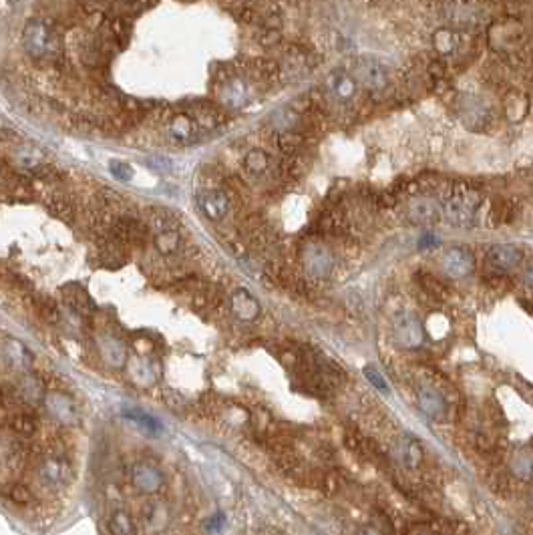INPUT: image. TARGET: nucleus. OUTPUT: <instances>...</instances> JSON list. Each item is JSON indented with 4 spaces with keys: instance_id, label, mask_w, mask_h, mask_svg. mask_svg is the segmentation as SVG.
I'll return each mask as SVG.
<instances>
[{
    "instance_id": "1",
    "label": "nucleus",
    "mask_w": 533,
    "mask_h": 535,
    "mask_svg": "<svg viewBox=\"0 0 533 535\" xmlns=\"http://www.w3.org/2000/svg\"><path fill=\"white\" fill-rule=\"evenodd\" d=\"M23 47H25L28 57H32L35 61H40L44 57L59 52V39L47 20L32 18L25 25V30H23Z\"/></svg>"
},
{
    "instance_id": "2",
    "label": "nucleus",
    "mask_w": 533,
    "mask_h": 535,
    "mask_svg": "<svg viewBox=\"0 0 533 535\" xmlns=\"http://www.w3.org/2000/svg\"><path fill=\"white\" fill-rule=\"evenodd\" d=\"M354 81L366 91L385 93L390 85V71L385 63L373 57H362L354 65Z\"/></svg>"
},
{
    "instance_id": "3",
    "label": "nucleus",
    "mask_w": 533,
    "mask_h": 535,
    "mask_svg": "<svg viewBox=\"0 0 533 535\" xmlns=\"http://www.w3.org/2000/svg\"><path fill=\"white\" fill-rule=\"evenodd\" d=\"M479 194H475L471 189H457L447 199L445 211H447V216H449L451 222L467 223L475 218V213L479 209Z\"/></svg>"
},
{
    "instance_id": "4",
    "label": "nucleus",
    "mask_w": 533,
    "mask_h": 535,
    "mask_svg": "<svg viewBox=\"0 0 533 535\" xmlns=\"http://www.w3.org/2000/svg\"><path fill=\"white\" fill-rule=\"evenodd\" d=\"M131 485L143 495H155L163 487V473L153 461H139L131 467Z\"/></svg>"
},
{
    "instance_id": "5",
    "label": "nucleus",
    "mask_w": 533,
    "mask_h": 535,
    "mask_svg": "<svg viewBox=\"0 0 533 535\" xmlns=\"http://www.w3.org/2000/svg\"><path fill=\"white\" fill-rule=\"evenodd\" d=\"M167 133L172 137V141L179 145H191L193 141H198L201 135V127L198 123V119L193 117L191 113L179 111L172 115V119L167 121Z\"/></svg>"
},
{
    "instance_id": "6",
    "label": "nucleus",
    "mask_w": 533,
    "mask_h": 535,
    "mask_svg": "<svg viewBox=\"0 0 533 535\" xmlns=\"http://www.w3.org/2000/svg\"><path fill=\"white\" fill-rule=\"evenodd\" d=\"M139 517H141V525L145 527L147 534H163L167 529L169 522H172L169 507L160 499L145 501L141 511H139Z\"/></svg>"
},
{
    "instance_id": "7",
    "label": "nucleus",
    "mask_w": 533,
    "mask_h": 535,
    "mask_svg": "<svg viewBox=\"0 0 533 535\" xmlns=\"http://www.w3.org/2000/svg\"><path fill=\"white\" fill-rule=\"evenodd\" d=\"M196 199L201 213L212 222H222L229 211V197L222 189H201Z\"/></svg>"
},
{
    "instance_id": "8",
    "label": "nucleus",
    "mask_w": 533,
    "mask_h": 535,
    "mask_svg": "<svg viewBox=\"0 0 533 535\" xmlns=\"http://www.w3.org/2000/svg\"><path fill=\"white\" fill-rule=\"evenodd\" d=\"M40 479L51 487H63L71 477V465L63 455H49L40 461L39 465Z\"/></svg>"
},
{
    "instance_id": "9",
    "label": "nucleus",
    "mask_w": 533,
    "mask_h": 535,
    "mask_svg": "<svg viewBox=\"0 0 533 535\" xmlns=\"http://www.w3.org/2000/svg\"><path fill=\"white\" fill-rule=\"evenodd\" d=\"M147 235V228L137 220H117L111 223V240L127 249L129 246H137L143 242Z\"/></svg>"
},
{
    "instance_id": "10",
    "label": "nucleus",
    "mask_w": 533,
    "mask_h": 535,
    "mask_svg": "<svg viewBox=\"0 0 533 535\" xmlns=\"http://www.w3.org/2000/svg\"><path fill=\"white\" fill-rule=\"evenodd\" d=\"M44 405L49 408L51 417L61 423V425H77L79 423V413L75 403L65 396L63 392H49L44 396Z\"/></svg>"
},
{
    "instance_id": "11",
    "label": "nucleus",
    "mask_w": 533,
    "mask_h": 535,
    "mask_svg": "<svg viewBox=\"0 0 533 535\" xmlns=\"http://www.w3.org/2000/svg\"><path fill=\"white\" fill-rule=\"evenodd\" d=\"M304 266L312 276H328L333 272L334 258L330 249L322 244H310L304 252Z\"/></svg>"
},
{
    "instance_id": "12",
    "label": "nucleus",
    "mask_w": 533,
    "mask_h": 535,
    "mask_svg": "<svg viewBox=\"0 0 533 535\" xmlns=\"http://www.w3.org/2000/svg\"><path fill=\"white\" fill-rule=\"evenodd\" d=\"M395 339L405 348H417L423 342V327H421V322L414 316H411V314L399 318L397 324H395Z\"/></svg>"
},
{
    "instance_id": "13",
    "label": "nucleus",
    "mask_w": 533,
    "mask_h": 535,
    "mask_svg": "<svg viewBox=\"0 0 533 535\" xmlns=\"http://www.w3.org/2000/svg\"><path fill=\"white\" fill-rule=\"evenodd\" d=\"M443 270L453 278H465L473 272V256L467 248H451L443 258Z\"/></svg>"
},
{
    "instance_id": "14",
    "label": "nucleus",
    "mask_w": 533,
    "mask_h": 535,
    "mask_svg": "<svg viewBox=\"0 0 533 535\" xmlns=\"http://www.w3.org/2000/svg\"><path fill=\"white\" fill-rule=\"evenodd\" d=\"M487 260L491 266H495L497 270H513L517 268L521 261V252L515 246H509V244H497V246H491L489 252H487Z\"/></svg>"
},
{
    "instance_id": "15",
    "label": "nucleus",
    "mask_w": 533,
    "mask_h": 535,
    "mask_svg": "<svg viewBox=\"0 0 533 535\" xmlns=\"http://www.w3.org/2000/svg\"><path fill=\"white\" fill-rule=\"evenodd\" d=\"M232 312L236 314L238 320H244V322H252L258 318L260 314V304L253 298L252 294L248 290H236L234 296H232Z\"/></svg>"
},
{
    "instance_id": "16",
    "label": "nucleus",
    "mask_w": 533,
    "mask_h": 535,
    "mask_svg": "<svg viewBox=\"0 0 533 535\" xmlns=\"http://www.w3.org/2000/svg\"><path fill=\"white\" fill-rule=\"evenodd\" d=\"M419 406H421V411H423L425 415L435 418V421H439V418H443L447 415V403H445V399H443L435 389H429V387H421V389H419Z\"/></svg>"
},
{
    "instance_id": "17",
    "label": "nucleus",
    "mask_w": 533,
    "mask_h": 535,
    "mask_svg": "<svg viewBox=\"0 0 533 535\" xmlns=\"http://www.w3.org/2000/svg\"><path fill=\"white\" fill-rule=\"evenodd\" d=\"M222 103L227 109H241L248 103V87L241 78L234 77L222 85Z\"/></svg>"
},
{
    "instance_id": "18",
    "label": "nucleus",
    "mask_w": 533,
    "mask_h": 535,
    "mask_svg": "<svg viewBox=\"0 0 533 535\" xmlns=\"http://www.w3.org/2000/svg\"><path fill=\"white\" fill-rule=\"evenodd\" d=\"M441 209L439 204L431 197H421V199H414L409 208V218L413 220L414 223H433L439 220Z\"/></svg>"
},
{
    "instance_id": "19",
    "label": "nucleus",
    "mask_w": 533,
    "mask_h": 535,
    "mask_svg": "<svg viewBox=\"0 0 533 535\" xmlns=\"http://www.w3.org/2000/svg\"><path fill=\"white\" fill-rule=\"evenodd\" d=\"M397 453L402 465L409 469H419L423 463V447L413 437H400V441L397 443Z\"/></svg>"
},
{
    "instance_id": "20",
    "label": "nucleus",
    "mask_w": 533,
    "mask_h": 535,
    "mask_svg": "<svg viewBox=\"0 0 533 535\" xmlns=\"http://www.w3.org/2000/svg\"><path fill=\"white\" fill-rule=\"evenodd\" d=\"M357 87L359 85H357L354 77H350L348 73H342V71H336L328 78V89L338 101H350L357 95Z\"/></svg>"
},
{
    "instance_id": "21",
    "label": "nucleus",
    "mask_w": 533,
    "mask_h": 535,
    "mask_svg": "<svg viewBox=\"0 0 533 535\" xmlns=\"http://www.w3.org/2000/svg\"><path fill=\"white\" fill-rule=\"evenodd\" d=\"M461 115L467 121V125H481L487 119V111H485V105L481 103L479 99L467 97L463 105H461Z\"/></svg>"
},
{
    "instance_id": "22",
    "label": "nucleus",
    "mask_w": 533,
    "mask_h": 535,
    "mask_svg": "<svg viewBox=\"0 0 533 535\" xmlns=\"http://www.w3.org/2000/svg\"><path fill=\"white\" fill-rule=\"evenodd\" d=\"M109 534L111 535H135L137 527H135L133 517L127 511H115L109 519Z\"/></svg>"
},
{
    "instance_id": "23",
    "label": "nucleus",
    "mask_w": 533,
    "mask_h": 535,
    "mask_svg": "<svg viewBox=\"0 0 533 535\" xmlns=\"http://www.w3.org/2000/svg\"><path fill=\"white\" fill-rule=\"evenodd\" d=\"M155 249L160 252L161 256H174L175 252L181 246V237L177 234V230H169V232H160L153 240Z\"/></svg>"
},
{
    "instance_id": "24",
    "label": "nucleus",
    "mask_w": 533,
    "mask_h": 535,
    "mask_svg": "<svg viewBox=\"0 0 533 535\" xmlns=\"http://www.w3.org/2000/svg\"><path fill=\"white\" fill-rule=\"evenodd\" d=\"M268 165H270V157H268L266 151H262V149H252L246 159H244V167L248 173H252V175H260V173H264L268 170Z\"/></svg>"
},
{
    "instance_id": "25",
    "label": "nucleus",
    "mask_w": 533,
    "mask_h": 535,
    "mask_svg": "<svg viewBox=\"0 0 533 535\" xmlns=\"http://www.w3.org/2000/svg\"><path fill=\"white\" fill-rule=\"evenodd\" d=\"M49 211L53 213L54 218L63 220V222L71 223L75 220V208L73 204L68 201L67 197H53L49 199Z\"/></svg>"
},
{
    "instance_id": "26",
    "label": "nucleus",
    "mask_w": 533,
    "mask_h": 535,
    "mask_svg": "<svg viewBox=\"0 0 533 535\" xmlns=\"http://www.w3.org/2000/svg\"><path fill=\"white\" fill-rule=\"evenodd\" d=\"M11 427L20 437H32L37 433V421H35V417L27 415V413H20V415H14L11 418Z\"/></svg>"
},
{
    "instance_id": "27",
    "label": "nucleus",
    "mask_w": 533,
    "mask_h": 535,
    "mask_svg": "<svg viewBox=\"0 0 533 535\" xmlns=\"http://www.w3.org/2000/svg\"><path fill=\"white\" fill-rule=\"evenodd\" d=\"M433 42H435V47H437V51L443 52V54H449V52H453L457 49V33L451 30V28H443L439 33H435V37H433Z\"/></svg>"
},
{
    "instance_id": "28",
    "label": "nucleus",
    "mask_w": 533,
    "mask_h": 535,
    "mask_svg": "<svg viewBox=\"0 0 533 535\" xmlns=\"http://www.w3.org/2000/svg\"><path fill=\"white\" fill-rule=\"evenodd\" d=\"M67 300L68 304H73L79 312H91L93 310V304H91V298L89 294L83 290V288H71L67 292Z\"/></svg>"
},
{
    "instance_id": "29",
    "label": "nucleus",
    "mask_w": 533,
    "mask_h": 535,
    "mask_svg": "<svg viewBox=\"0 0 533 535\" xmlns=\"http://www.w3.org/2000/svg\"><path fill=\"white\" fill-rule=\"evenodd\" d=\"M125 417L129 418V421H133L135 425H139V427L147 433L161 431L160 423H157L153 417H149L147 413H141V411H127V413H125Z\"/></svg>"
},
{
    "instance_id": "30",
    "label": "nucleus",
    "mask_w": 533,
    "mask_h": 535,
    "mask_svg": "<svg viewBox=\"0 0 533 535\" xmlns=\"http://www.w3.org/2000/svg\"><path fill=\"white\" fill-rule=\"evenodd\" d=\"M109 171L115 180L119 182H131L133 180V167L127 163V161H121V159H111L109 161Z\"/></svg>"
},
{
    "instance_id": "31",
    "label": "nucleus",
    "mask_w": 533,
    "mask_h": 535,
    "mask_svg": "<svg viewBox=\"0 0 533 535\" xmlns=\"http://www.w3.org/2000/svg\"><path fill=\"white\" fill-rule=\"evenodd\" d=\"M109 28H111L113 37L117 39L119 47L123 49V47L129 42V25H127V20H125L123 16H117V18H113V20L109 23Z\"/></svg>"
},
{
    "instance_id": "32",
    "label": "nucleus",
    "mask_w": 533,
    "mask_h": 535,
    "mask_svg": "<svg viewBox=\"0 0 533 535\" xmlns=\"http://www.w3.org/2000/svg\"><path fill=\"white\" fill-rule=\"evenodd\" d=\"M302 145V137L294 131H282L278 133V147L284 153H294Z\"/></svg>"
},
{
    "instance_id": "33",
    "label": "nucleus",
    "mask_w": 533,
    "mask_h": 535,
    "mask_svg": "<svg viewBox=\"0 0 533 535\" xmlns=\"http://www.w3.org/2000/svg\"><path fill=\"white\" fill-rule=\"evenodd\" d=\"M8 499L14 501L16 505H28V503L32 501V493H30V489L25 487V485L14 483L11 485V489H8Z\"/></svg>"
},
{
    "instance_id": "34",
    "label": "nucleus",
    "mask_w": 533,
    "mask_h": 535,
    "mask_svg": "<svg viewBox=\"0 0 533 535\" xmlns=\"http://www.w3.org/2000/svg\"><path fill=\"white\" fill-rule=\"evenodd\" d=\"M513 469L517 471V475L525 477V479H532L533 477V457L529 453H521L513 461Z\"/></svg>"
},
{
    "instance_id": "35",
    "label": "nucleus",
    "mask_w": 533,
    "mask_h": 535,
    "mask_svg": "<svg viewBox=\"0 0 533 535\" xmlns=\"http://www.w3.org/2000/svg\"><path fill=\"white\" fill-rule=\"evenodd\" d=\"M35 175L42 182H59L61 180V173H59V170H54L53 165H39L35 170Z\"/></svg>"
},
{
    "instance_id": "36",
    "label": "nucleus",
    "mask_w": 533,
    "mask_h": 535,
    "mask_svg": "<svg viewBox=\"0 0 533 535\" xmlns=\"http://www.w3.org/2000/svg\"><path fill=\"white\" fill-rule=\"evenodd\" d=\"M224 515L222 513H215L212 517H208V522H205V531L210 535H215L222 531V527H224Z\"/></svg>"
},
{
    "instance_id": "37",
    "label": "nucleus",
    "mask_w": 533,
    "mask_h": 535,
    "mask_svg": "<svg viewBox=\"0 0 533 535\" xmlns=\"http://www.w3.org/2000/svg\"><path fill=\"white\" fill-rule=\"evenodd\" d=\"M39 312L49 322L59 320V308H56V304H53V302H42V304H39Z\"/></svg>"
},
{
    "instance_id": "38",
    "label": "nucleus",
    "mask_w": 533,
    "mask_h": 535,
    "mask_svg": "<svg viewBox=\"0 0 533 535\" xmlns=\"http://www.w3.org/2000/svg\"><path fill=\"white\" fill-rule=\"evenodd\" d=\"M364 372H366V379L371 380V382H373V384L376 387V389H378V391L387 392V382H385V379H383V377L378 375V370H376V368L369 366V368H366Z\"/></svg>"
},
{
    "instance_id": "39",
    "label": "nucleus",
    "mask_w": 533,
    "mask_h": 535,
    "mask_svg": "<svg viewBox=\"0 0 533 535\" xmlns=\"http://www.w3.org/2000/svg\"><path fill=\"white\" fill-rule=\"evenodd\" d=\"M409 535H443L441 531H435V529H429V527H423V525H414L413 529L409 531Z\"/></svg>"
},
{
    "instance_id": "40",
    "label": "nucleus",
    "mask_w": 533,
    "mask_h": 535,
    "mask_svg": "<svg viewBox=\"0 0 533 535\" xmlns=\"http://www.w3.org/2000/svg\"><path fill=\"white\" fill-rule=\"evenodd\" d=\"M525 282L533 288V264L527 268V270H525Z\"/></svg>"
},
{
    "instance_id": "41",
    "label": "nucleus",
    "mask_w": 533,
    "mask_h": 535,
    "mask_svg": "<svg viewBox=\"0 0 533 535\" xmlns=\"http://www.w3.org/2000/svg\"><path fill=\"white\" fill-rule=\"evenodd\" d=\"M6 421H8V413H6V408H4V406L0 405V427H2Z\"/></svg>"
}]
</instances>
